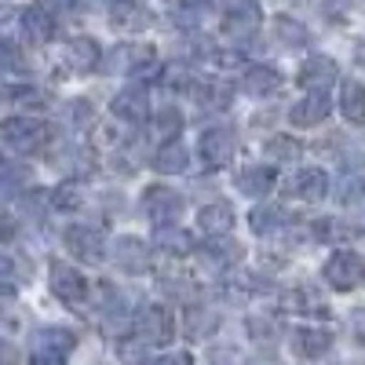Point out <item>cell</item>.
I'll use <instances>...</instances> for the list:
<instances>
[{
    "label": "cell",
    "mask_w": 365,
    "mask_h": 365,
    "mask_svg": "<svg viewBox=\"0 0 365 365\" xmlns=\"http://www.w3.org/2000/svg\"><path fill=\"white\" fill-rule=\"evenodd\" d=\"M51 143V125L37 117H11L4 120V146L11 154H37Z\"/></svg>",
    "instance_id": "obj_1"
},
{
    "label": "cell",
    "mask_w": 365,
    "mask_h": 365,
    "mask_svg": "<svg viewBox=\"0 0 365 365\" xmlns=\"http://www.w3.org/2000/svg\"><path fill=\"white\" fill-rule=\"evenodd\" d=\"M106 70L110 73H128V77L150 73V70H158V51L150 44H117L106 55Z\"/></svg>",
    "instance_id": "obj_2"
},
{
    "label": "cell",
    "mask_w": 365,
    "mask_h": 365,
    "mask_svg": "<svg viewBox=\"0 0 365 365\" xmlns=\"http://www.w3.org/2000/svg\"><path fill=\"white\" fill-rule=\"evenodd\" d=\"M63 241H66L70 256L81 259V263H103V256H106V237H103L99 227L73 223V227H66Z\"/></svg>",
    "instance_id": "obj_3"
},
{
    "label": "cell",
    "mask_w": 365,
    "mask_h": 365,
    "mask_svg": "<svg viewBox=\"0 0 365 365\" xmlns=\"http://www.w3.org/2000/svg\"><path fill=\"white\" fill-rule=\"evenodd\" d=\"M322 274H325V282H329L332 289L347 292V289H354V285L365 278V259H361L358 252H351V249H340V252L329 256V263H325Z\"/></svg>",
    "instance_id": "obj_4"
},
{
    "label": "cell",
    "mask_w": 365,
    "mask_h": 365,
    "mask_svg": "<svg viewBox=\"0 0 365 365\" xmlns=\"http://www.w3.org/2000/svg\"><path fill=\"white\" fill-rule=\"evenodd\" d=\"M182 194H175L172 187H146L143 190V212L158 227H172L179 216H182Z\"/></svg>",
    "instance_id": "obj_5"
},
{
    "label": "cell",
    "mask_w": 365,
    "mask_h": 365,
    "mask_svg": "<svg viewBox=\"0 0 365 365\" xmlns=\"http://www.w3.org/2000/svg\"><path fill=\"white\" fill-rule=\"evenodd\" d=\"M110 26L117 34H143V29L154 26V11L139 0H113L110 4Z\"/></svg>",
    "instance_id": "obj_6"
},
{
    "label": "cell",
    "mask_w": 365,
    "mask_h": 365,
    "mask_svg": "<svg viewBox=\"0 0 365 365\" xmlns=\"http://www.w3.org/2000/svg\"><path fill=\"white\" fill-rule=\"evenodd\" d=\"M139 336L146 344H154V347H165L175 340V318L168 307H161V303H154V307H146L139 314Z\"/></svg>",
    "instance_id": "obj_7"
},
{
    "label": "cell",
    "mask_w": 365,
    "mask_h": 365,
    "mask_svg": "<svg viewBox=\"0 0 365 365\" xmlns=\"http://www.w3.org/2000/svg\"><path fill=\"white\" fill-rule=\"evenodd\" d=\"M51 292L66 303V307H81L88 299V282L77 267H66V263H55L51 267Z\"/></svg>",
    "instance_id": "obj_8"
},
{
    "label": "cell",
    "mask_w": 365,
    "mask_h": 365,
    "mask_svg": "<svg viewBox=\"0 0 365 365\" xmlns=\"http://www.w3.org/2000/svg\"><path fill=\"white\" fill-rule=\"evenodd\" d=\"M263 26V11L259 4H252V0H245V4H234L227 15H223V34L234 37V41H245L252 34H259Z\"/></svg>",
    "instance_id": "obj_9"
},
{
    "label": "cell",
    "mask_w": 365,
    "mask_h": 365,
    "mask_svg": "<svg viewBox=\"0 0 365 365\" xmlns=\"http://www.w3.org/2000/svg\"><path fill=\"white\" fill-rule=\"evenodd\" d=\"M299 88H307V91H329L332 84L340 81V70L336 63H332L329 55H311L307 63L299 66Z\"/></svg>",
    "instance_id": "obj_10"
},
{
    "label": "cell",
    "mask_w": 365,
    "mask_h": 365,
    "mask_svg": "<svg viewBox=\"0 0 365 365\" xmlns=\"http://www.w3.org/2000/svg\"><path fill=\"white\" fill-rule=\"evenodd\" d=\"M201 161L208 168H223L234 161V135L227 128H208L201 132Z\"/></svg>",
    "instance_id": "obj_11"
},
{
    "label": "cell",
    "mask_w": 365,
    "mask_h": 365,
    "mask_svg": "<svg viewBox=\"0 0 365 365\" xmlns=\"http://www.w3.org/2000/svg\"><path fill=\"white\" fill-rule=\"evenodd\" d=\"M332 113V103H329V96L325 91H311L307 99H299V103H292V110H289V120L296 128H314V125H322V120Z\"/></svg>",
    "instance_id": "obj_12"
},
{
    "label": "cell",
    "mask_w": 365,
    "mask_h": 365,
    "mask_svg": "<svg viewBox=\"0 0 365 365\" xmlns=\"http://www.w3.org/2000/svg\"><path fill=\"white\" fill-rule=\"evenodd\" d=\"M113 263L125 270V274H143L150 267V252H146V241L143 237H117V245H113Z\"/></svg>",
    "instance_id": "obj_13"
},
{
    "label": "cell",
    "mask_w": 365,
    "mask_h": 365,
    "mask_svg": "<svg viewBox=\"0 0 365 365\" xmlns=\"http://www.w3.org/2000/svg\"><path fill=\"white\" fill-rule=\"evenodd\" d=\"M110 110H113L117 120H125V125H143L150 117V99H146L143 88H125V91H117Z\"/></svg>",
    "instance_id": "obj_14"
},
{
    "label": "cell",
    "mask_w": 365,
    "mask_h": 365,
    "mask_svg": "<svg viewBox=\"0 0 365 365\" xmlns=\"http://www.w3.org/2000/svg\"><path fill=\"white\" fill-rule=\"evenodd\" d=\"M197 227L205 237H230L234 230V208L223 205V201H212L197 212Z\"/></svg>",
    "instance_id": "obj_15"
},
{
    "label": "cell",
    "mask_w": 365,
    "mask_h": 365,
    "mask_svg": "<svg viewBox=\"0 0 365 365\" xmlns=\"http://www.w3.org/2000/svg\"><path fill=\"white\" fill-rule=\"evenodd\" d=\"M289 194L299 201H322L329 194V175L322 168H299L289 182Z\"/></svg>",
    "instance_id": "obj_16"
},
{
    "label": "cell",
    "mask_w": 365,
    "mask_h": 365,
    "mask_svg": "<svg viewBox=\"0 0 365 365\" xmlns=\"http://www.w3.org/2000/svg\"><path fill=\"white\" fill-rule=\"evenodd\" d=\"M99 63H103V51L91 37H73L66 44V66L73 73H91V70H99Z\"/></svg>",
    "instance_id": "obj_17"
},
{
    "label": "cell",
    "mask_w": 365,
    "mask_h": 365,
    "mask_svg": "<svg viewBox=\"0 0 365 365\" xmlns=\"http://www.w3.org/2000/svg\"><path fill=\"white\" fill-rule=\"evenodd\" d=\"M241 91H249V96L256 99H270L282 91V73L274 66H252L245 70V77H241Z\"/></svg>",
    "instance_id": "obj_18"
},
{
    "label": "cell",
    "mask_w": 365,
    "mask_h": 365,
    "mask_svg": "<svg viewBox=\"0 0 365 365\" xmlns=\"http://www.w3.org/2000/svg\"><path fill=\"white\" fill-rule=\"evenodd\" d=\"M22 34H26L29 44H48L55 37V15L48 8H41V4L26 8L22 11Z\"/></svg>",
    "instance_id": "obj_19"
},
{
    "label": "cell",
    "mask_w": 365,
    "mask_h": 365,
    "mask_svg": "<svg viewBox=\"0 0 365 365\" xmlns=\"http://www.w3.org/2000/svg\"><path fill=\"white\" fill-rule=\"evenodd\" d=\"M292 347L303 358H322L332 347V332L329 329H318V325H303V329L292 332Z\"/></svg>",
    "instance_id": "obj_20"
},
{
    "label": "cell",
    "mask_w": 365,
    "mask_h": 365,
    "mask_svg": "<svg viewBox=\"0 0 365 365\" xmlns=\"http://www.w3.org/2000/svg\"><path fill=\"white\" fill-rule=\"evenodd\" d=\"M274 168L270 165H252V168H241L237 175V190L249 194V197H263L267 190H274Z\"/></svg>",
    "instance_id": "obj_21"
},
{
    "label": "cell",
    "mask_w": 365,
    "mask_h": 365,
    "mask_svg": "<svg viewBox=\"0 0 365 365\" xmlns=\"http://www.w3.org/2000/svg\"><path fill=\"white\" fill-rule=\"evenodd\" d=\"M190 165V154H187V146H182L179 139H168L158 154H154V168L161 172V175H175V172H182Z\"/></svg>",
    "instance_id": "obj_22"
},
{
    "label": "cell",
    "mask_w": 365,
    "mask_h": 365,
    "mask_svg": "<svg viewBox=\"0 0 365 365\" xmlns=\"http://www.w3.org/2000/svg\"><path fill=\"white\" fill-rule=\"evenodd\" d=\"M194 99H197L205 110H227L230 99H234V88H227V84H220V81H205V84L194 88Z\"/></svg>",
    "instance_id": "obj_23"
},
{
    "label": "cell",
    "mask_w": 365,
    "mask_h": 365,
    "mask_svg": "<svg viewBox=\"0 0 365 365\" xmlns=\"http://www.w3.org/2000/svg\"><path fill=\"white\" fill-rule=\"evenodd\" d=\"M249 223H252V230H256V234L270 237V234H278L289 220H285V212H282L278 205H259V208H252Z\"/></svg>",
    "instance_id": "obj_24"
},
{
    "label": "cell",
    "mask_w": 365,
    "mask_h": 365,
    "mask_svg": "<svg viewBox=\"0 0 365 365\" xmlns=\"http://www.w3.org/2000/svg\"><path fill=\"white\" fill-rule=\"evenodd\" d=\"M34 344H37V351L66 354V351H73V347H77V336H73L70 329H41L37 336H34Z\"/></svg>",
    "instance_id": "obj_25"
},
{
    "label": "cell",
    "mask_w": 365,
    "mask_h": 365,
    "mask_svg": "<svg viewBox=\"0 0 365 365\" xmlns=\"http://www.w3.org/2000/svg\"><path fill=\"white\" fill-rule=\"evenodd\" d=\"M340 110L351 125H365V88L361 84H344V96H340Z\"/></svg>",
    "instance_id": "obj_26"
},
{
    "label": "cell",
    "mask_w": 365,
    "mask_h": 365,
    "mask_svg": "<svg viewBox=\"0 0 365 365\" xmlns=\"http://www.w3.org/2000/svg\"><path fill=\"white\" fill-rule=\"evenodd\" d=\"M158 249L168 252V256H187L194 249V237L187 230H179V227H161L158 230Z\"/></svg>",
    "instance_id": "obj_27"
},
{
    "label": "cell",
    "mask_w": 365,
    "mask_h": 365,
    "mask_svg": "<svg viewBox=\"0 0 365 365\" xmlns=\"http://www.w3.org/2000/svg\"><path fill=\"white\" fill-rule=\"evenodd\" d=\"M51 161H55V168H63V172H70V175L91 172V154H88V150H81V146H66L63 154H55Z\"/></svg>",
    "instance_id": "obj_28"
},
{
    "label": "cell",
    "mask_w": 365,
    "mask_h": 365,
    "mask_svg": "<svg viewBox=\"0 0 365 365\" xmlns=\"http://www.w3.org/2000/svg\"><path fill=\"white\" fill-rule=\"evenodd\" d=\"M51 205H55V212H77V208L84 205V190H81V182H73V179L58 182L55 194H51Z\"/></svg>",
    "instance_id": "obj_29"
},
{
    "label": "cell",
    "mask_w": 365,
    "mask_h": 365,
    "mask_svg": "<svg viewBox=\"0 0 365 365\" xmlns=\"http://www.w3.org/2000/svg\"><path fill=\"white\" fill-rule=\"evenodd\" d=\"M8 103L11 106H22V110H48V96L41 88H8Z\"/></svg>",
    "instance_id": "obj_30"
},
{
    "label": "cell",
    "mask_w": 365,
    "mask_h": 365,
    "mask_svg": "<svg viewBox=\"0 0 365 365\" xmlns=\"http://www.w3.org/2000/svg\"><path fill=\"white\" fill-rule=\"evenodd\" d=\"M274 29H278V41L282 44H289V48H303L311 41V34L303 29L299 22H292L289 15H282V19H274Z\"/></svg>",
    "instance_id": "obj_31"
},
{
    "label": "cell",
    "mask_w": 365,
    "mask_h": 365,
    "mask_svg": "<svg viewBox=\"0 0 365 365\" xmlns=\"http://www.w3.org/2000/svg\"><path fill=\"white\" fill-rule=\"evenodd\" d=\"M314 234H318V241H344V237H358V230H354L351 223H340V220H322V223L314 227Z\"/></svg>",
    "instance_id": "obj_32"
},
{
    "label": "cell",
    "mask_w": 365,
    "mask_h": 365,
    "mask_svg": "<svg viewBox=\"0 0 365 365\" xmlns=\"http://www.w3.org/2000/svg\"><path fill=\"white\" fill-rule=\"evenodd\" d=\"M154 132H158L161 139H175V135L182 132V113H179V110H161L158 120H154Z\"/></svg>",
    "instance_id": "obj_33"
},
{
    "label": "cell",
    "mask_w": 365,
    "mask_h": 365,
    "mask_svg": "<svg viewBox=\"0 0 365 365\" xmlns=\"http://www.w3.org/2000/svg\"><path fill=\"white\" fill-rule=\"evenodd\" d=\"M91 120H96V110H91L88 103H70V106H66V125H70L73 132L91 128Z\"/></svg>",
    "instance_id": "obj_34"
},
{
    "label": "cell",
    "mask_w": 365,
    "mask_h": 365,
    "mask_svg": "<svg viewBox=\"0 0 365 365\" xmlns=\"http://www.w3.org/2000/svg\"><path fill=\"white\" fill-rule=\"evenodd\" d=\"M267 150H270V158H278V161H292L299 154V143L289 139V135H270L267 139Z\"/></svg>",
    "instance_id": "obj_35"
},
{
    "label": "cell",
    "mask_w": 365,
    "mask_h": 365,
    "mask_svg": "<svg viewBox=\"0 0 365 365\" xmlns=\"http://www.w3.org/2000/svg\"><path fill=\"white\" fill-rule=\"evenodd\" d=\"M187 332H190V336H208V332L212 329H216V314H212V311H201V307H194L190 314H187Z\"/></svg>",
    "instance_id": "obj_36"
},
{
    "label": "cell",
    "mask_w": 365,
    "mask_h": 365,
    "mask_svg": "<svg viewBox=\"0 0 365 365\" xmlns=\"http://www.w3.org/2000/svg\"><path fill=\"white\" fill-rule=\"evenodd\" d=\"M292 311H307V314H325V303L322 299H314L307 289H299V292H292Z\"/></svg>",
    "instance_id": "obj_37"
},
{
    "label": "cell",
    "mask_w": 365,
    "mask_h": 365,
    "mask_svg": "<svg viewBox=\"0 0 365 365\" xmlns=\"http://www.w3.org/2000/svg\"><path fill=\"white\" fill-rule=\"evenodd\" d=\"M146 347H150V344H146V340H143V336H139V340H135V344H128V340H125V344H120V347H117V351H120V358H125V361H128V365H146V354H143V351H146Z\"/></svg>",
    "instance_id": "obj_38"
},
{
    "label": "cell",
    "mask_w": 365,
    "mask_h": 365,
    "mask_svg": "<svg viewBox=\"0 0 365 365\" xmlns=\"http://www.w3.org/2000/svg\"><path fill=\"white\" fill-rule=\"evenodd\" d=\"M37 4H41V8H48L51 15H55V11H58V15H66V11H77L81 0H37Z\"/></svg>",
    "instance_id": "obj_39"
},
{
    "label": "cell",
    "mask_w": 365,
    "mask_h": 365,
    "mask_svg": "<svg viewBox=\"0 0 365 365\" xmlns=\"http://www.w3.org/2000/svg\"><path fill=\"white\" fill-rule=\"evenodd\" d=\"M150 365H194V358L187 351H175V354H161L158 361H150Z\"/></svg>",
    "instance_id": "obj_40"
},
{
    "label": "cell",
    "mask_w": 365,
    "mask_h": 365,
    "mask_svg": "<svg viewBox=\"0 0 365 365\" xmlns=\"http://www.w3.org/2000/svg\"><path fill=\"white\" fill-rule=\"evenodd\" d=\"M29 365H66V358L55 354V351H37L34 358H29Z\"/></svg>",
    "instance_id": "obj_41"
},
{
    "label": "cell",
    "mask_w": 365,
    "mask_h": 365,
    "mask_svg": "<svg viewBox=\"0 0 365 365\" xmlns=\"http://www.w3.org/2000/svg\"><path fill=\"white\" fill-rule=\"evenodd\" d=\"M358 194H361V179H347L340 197H344V201H358Z\"/></svg>",
    "instance_id": "obj_42"
},
{
    "label": "cell",
    "mask_w": 365,
    "mask_h": 365,
    "mask_svg": "<svg viewBox=\"0 0 365 365\" xmlns=\"http://www.w3.org/2000/svg\"><path fill=\"white\" fill-rule=\"evenodd\" d=\"M358 63H361V66H365V41H361V44H358Z\"/></svg>",
    "instance_id": "obj_43"
}]
</instances>
